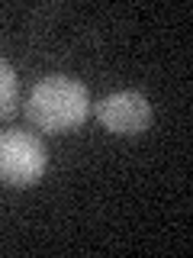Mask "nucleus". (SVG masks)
I'll list each match as a JSON object with an SVG mask.
<instances>
[{"instance_id": "nucleus-1", "label": "nucleus", "mask_w": 193, "mask_h": 258, "mask_svg": "<svg viewBox=\"0 0 193 258\" xmlns=\"http://www.w3.org/2000/svg\"><path fill=\"white\" fill-rule=\"evenodd\" d=\"M29 119L45 133H68L77 129L90 113V100H87V87L74 78L64 75H48L32 87L26 100Z\"/></svg>"}, {"instance_id": "nucleus-2", "label": "nucleus", "mask_w": 193, "mask_h": 258, "mask_svg": "<svg viewBox=\"0 0 193 258\" xmlns=\"http://www.w3.org/2000/svg\"><path fill=\"white\" fill-rule=\"evenodd\" d=\"M48 152L39 136L13 129L0 136V181L7 187H32L45 174Z\"/></svg>"}, {"instance_id": "nucleus-3", "label": "nucleus", "mask_w": 193, "mask_h": 258, "mask_svg": "<svg viewBox=\"0 0 193 258\" xmlns=\"http://www.w3.org/2000/svg\"><path fill=\"white\" fill-rule=\"evenodd\" d=\"M96 119L113 136H139L151 123V103L139 91H116L96 103Z\"/></svg>"}, {"instance_id": "nucleus-4", "label": "nucleus", "mask_w": 193, "mask_h": 258, "mask_svg": "<svg viewBox=\"0 0 193 258\" xmlns=\"http://www.w3.org/2000/svg\"><path fill=\"white\" fill-rule=\"evenodd\" d=\"M20 103V81L16 71L10 68V61L0 58V119H7Z\"/></svg>"}]
</instances>
